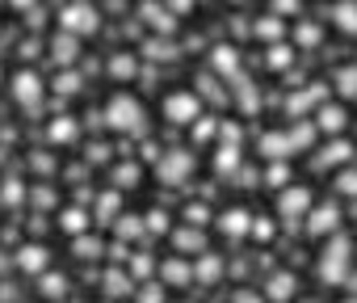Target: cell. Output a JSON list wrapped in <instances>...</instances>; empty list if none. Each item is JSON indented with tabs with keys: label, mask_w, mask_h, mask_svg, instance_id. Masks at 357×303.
<instances>
[{
	"label": "cell",
	"mask_w": 357,
	"mask_h": 303,
	"mask_svg": "<svg viewBox=\"0 0 357 303\" xmlns=\"http://www.w3.org/2000/svg\"><path fill=\"white\" fill-rule=\"evenodd\" d=\"M261 156H265V161H290V156H294L290 131H265V135H261Z\"/></svg>",
	"instance_id": "4fadbf2b"
},
{
	"label": "cell",
	"mask_w": 357,
	"mask_h": 303,
	"mask_svg": "<svg viewBox=\"0 0 357 303\" xmlns=\"http://www.w3.org/2000/svg\"><path fill=\"white\" fill-rule=\"evenodd\" d=\"M344 122H349L344 105H319V110H315V126H319L324 135H340V131H344Z\"/></svg>",
	"instance_id": "ac0fdd59"
},
{
	"label": "cell",
	"mask_w": 357,
	"mask_h": 303,
	"mask_svg": "<svg viewBox=\"0 0 357 303\" xmlns=\"http://www.w3.org/2000/svg\"><path fill=\"white\" fill-rule=\"evenodd\" d=\"M282 30H286V26H282V17H278V13H273V17H261V22L252 26V34H257V38H265V43L282 38Z\"/></svg>",
	"instance_id": "4dcf8cb0"
},
{
	"label": "cell",
	"mask_w": 357,
	"mask_h": 303,
	"mask_svg": "<svg viewBox=\"0 0 357 303\" xmlns=\"http://www.w3.org/2000/svg\"><path fill=\"white\" fill-rule=\"evenodd\" d=\"M319 101H324V89L315 84V89H298V93H290V101H286V110H290L294 118H303V114H307L311 105H319Z\"/></svg>",
	"instance_id": "603a6c76"
},
{
	"label": "cell",
	"mask_w": 357,
	"mask_h": 303,
	"mask_svg": "<svg viewBox=\"0 0 357 303\" xmlns=\"http://www.w3.org/2000/svg\"><path fill=\"white\" fill-rule=\"evenodd\" d=\"M353 244L336 232V236H328V244H324V257H319V278L324 282H344L349 278V261H353V253H349Z\"/></svg>",
	"instance_id": "3957f363"
},
{
	"label": "cell",
	"mask_w": 357,
	"mask_h": 303,
	"mask_svg": "<svg viewBox=\"0 0 357 303\" xmlns=\"http://www.w3.org/2000/svg\"><path fill=\"white\" fill-rule=\"evenodd\" d=\"M13 97H17V105H38L43 101V80H38V72H17L13 76Z\"/></svg>",
	"instance_id": "5bb4252c"
},
{
	"label": "cell",
	"mask_w": 357,
	"mask_h": 303,
	"mask_svg": "<svg viewBox=\"0 0 357 303\" xmlns=\"http://www.w3.org/2000/svg\"><path fill=\"white\" fill-rule=\"evenodd\" d=\"M336 194L357 198V169H340V173H336Z\"/></svg>",
	"instance_id": "8d00e7d4"
},
{
	"label": "cell",
	"mask_w": 357,
	"mask_h": 303,
	"mask_svg": "<svg viewBox=\"0 0 357 303\" xmlns=\"http://www.w3.org/2000/svg\"><path fill=\"white\" fill-rule=\"evenodd\" d=\"M215 131H219V122H215V118H211V114H202V118H198V122H194V139H211V135H215Z\"/></svg>",
	"instance_id": "ee69618b"
},
{
	"label": "cell",
	"mask_w": 357,
	"mask_h": 303,
	"mask_svg": "<svg viewBox=\"0 0 357 303\" xmlns=\"http://www.w3.org/2000/svg\"><path fill=\"white\" fill-rule=\"evenodd\" d=\"M340 207L336 202H324V207H311V215H307V232L311 236H336L340 232Z\"/></svg>",
	"instance_id": "52a82bcc"
},
{
	"label": "cell",
	"mask_w": 357,
	"mask_h": 303,
	"mask_svg": "<svg viewBox=\"0 0 357 303\" xmlns=\"http://www.w3.org/2000/svg\"><path fill=\"white\" fill-rule=\"evenodd\" d=\"M223 257L219 253H202V257H194V282L198 286H215L219 278H223Z\"/></svg>",
	"instance_id": "9a60e30c"
},
{
	"label": "cell",
	"mask_w": 357,
	"mask_h": 303,
	"mask_svg": "<svg viewBox=\"0 0 357 303\" xmlns=\"http://www.w3.org/2000/svg\"><path fill=\"white\" fill-rule=\"evenodd\" d=\"M332 26L340 34H357V0H340V5L332 9Z\"/></svg>",
	"instance_id": "cb8c5ba5"
},
{
	"label": "cell",
	"mask_w": 357,
	"mask_h": 303,
	"mask_svg": "<svg viewBox=\"0 0 357 303\" xmlns=\"http://www.w3.org/2000/svg\"><path fill=\"white\" fill-rule=\"evenodd\" d=\"M139 303H164V282L155 278V282H143L139 286Z\"/></svg>",
	"instance_id": "ab89813d"
},
{
	"label": "cell",
	"mask_w": 357,
	"mask_h": 303,
	"mask_svg": "<svg viewBox=\"0 0 357 303\" xmlns=\"http://www.w3.org/2000/svg\"><path fill=\"white\" fill-rule=\"evenodd\" d=\"M194 169H198V161H194L190 147H172V152H164V156L155 161V177H160V186H168V190H181V186L194 177Z\"/></svg>",
	"instance_id": "7a4b0ae2"
},
{
	"label": "cell",
	"mask_w": 357,
	"mask_h": 303,
	"mask_svg": "<svg viewBox=\"0 0 357 303\" xmlns=\"http://www.w3.org/2000/svg\"><path fill=\"white\" fill-rule=\"evenodd\" d=\"M55 93H63V97L80 93V76H76V72H59V76H55Z\"/></svg>",
	"instance_id": "f35d334b"
},
{
	"label": "cell",
	"mask_w": 357,
	"mask_h": 303,
	"mask_svg": "<svg viewBox=\"0 0 357 303\" xmlns=\"http://www.w3.org/2000/svg\"><path fill=\"white\" fill-rule=\"evenodd\" d=\"M231 303H269V299H265V290H248V286H240V290L231 295Z\"/></svg>",
	"instance_id": "bcb514c9"
},
{
	"label": "cell",
	"mask_w": 357,
	"mask_h": 303,
	"mask_svg": "<svg viewBox=\"0 0 357 303\" xmlns=\"http://www.w3.org/2000/svg\"><path fill=\"white\" fill-rule=\"evenodd\" d=\"M211 68H215L219 76H231V80H236V72H240V51H236V47H215Z\"/></svg>",
	"instance_id": "7402d4cb"
},
{
	"label": "cell",
	"mask_w": 357,
	"mask_h": 303,
	"mask_svg": "<svg viewBox=\"0 0 357 303\" xmlns=\"http://www.w3.org/2000/svg\"><path fill=\"white\" fill-rule=\"evenodd\" d=\"M139 13H143V22H147L151 30H160V34H172V30H176V22H172V13H168L164 5H151V0H147V5H143Z\"/></svg>",
	"instance_id": "44dd1931"
},
{
	"label": "cell",
	"mask_w": 357,
	"mask_h": 303,
	"mask_svg": "<svg viewBox=\"0 0 357 303\" xmlns=\"http://www.w3.org/2000/svg\"><path fill=\"white\" fill-rule=\"evenodd\" d=\"M311 207H315V198H311L307 186H286L282 198H278V219H282L286 228H298V223H307Z\"/></svg>",
	"instance_id": "5b68a950"
},
{
	"label": "cell",
	"mask_w": 357,
	"mask_h": 303,
	"mask_svg": "<svg viewBox=\"0 0 357 303\" xmlns=\"http://www.w3.org/2000/svg\"><path fill=\"white\" fill-rule=\"evenodd\" d=\"M315 122H294V131H290V143H294V152H307L311 147V139H315Z\"/></svg>",
	"instance_id": "d6a6232c"
},
{
	"label": "cell",
	"mask_w": 357,
	"mask_h": 303,
	"mask_svg": "<svg viewBox=\"0 0 357 303\" xmlns=\"http://www.w3.org/2000/svg\"><path fill=\"white\" fill-rule=\"evenodd\" d=\"M109 72H114L118 80H130V76H135V59H130V55H114V59H109Z\"/></svg>",
	"instance_id": "74e56055"
},
{
	"label": "cell",
	"mask_w": 357,
	"mask_h": 303,
	"mask_svg": "<svg viewBox=\"0 0 357 303\" xmlns=\"http://www.w3.org/2000/svg\"><path fill=\"white\" fill-rule=\"evenodd\" d=\"M47 47H51V59H55L59 68L76 64V55H80V38H76V34H68V30H59V34H55Z\"/></svg>",
	"instance_id": "2e32d148"
},
{
	"label": "cell",
	"mask_w": 357,
	"mask_h": 303,
	"mask_svg": "<svg viewBox=\"0 0 357 303\" xmlns=\"http://www.w3.org/2000/svg\"><path fill=\"white\" fill-rule=\"evenodd\" d=\"M160 282H164V286H198V282H194V261H185L181 253L168 257V261L160 265Z\"/></svg>",
	"instance_id": "30bf717a"
},
{
	"label": "cell",
	"mask_w": 357,
	"mask_h": 303,
	"mask_svg": "<svg viewBox=\"0 0 357 303\" xmlns=\"http://www.w3.org/2000/svg\"><path fill=\"white\" fill-rule=\"evenodd\" d=\"M105 126L109 131H118V135H143L147 131V118H143V105H139V97H130V93H114L109 101H105Z\"/></svg>",
	"instance_id": "6da1fadb"
},
{
	"label": "cell",
	"mask_w": 357,
	"mask_h": 303,
	"mask_svg": "<svg viewBox=\"0 0 357 303\" xmlns=\"http://www.w3.org/2000/svg\"><path fill=\"white\" fill-rule=\"evenodd\" d=\"M290 55H294L290 47H273V51H269V68H286V64H290Z\"/></svg>",
	"instance_id": "7dc6e473"
},
{
	"label": "cell",
	"mask_w": 357,
	"mask_h": 303,
	"mask_svg": "<svg viewBox=\"0 0 357 303\" xmlns=\"http://www.w3.org/2000/svg\"><path fill=\"white\" fill-rule=\"evenodd\" d=\"M84 161H89V165H105V161H109V143H89Z\"/></svg>",
	"instance_id": "7bdbcfd3"
},
{
	"label": "cell",
	"mask_w": 357,
	"mask_h": 303,
	"mask_svg": "<svg viewBox=\"0 0 357 303\" xmlns=\"http://www.w3.org/2000/svg\"><path fill=\"white\" fill-rule=\"evenodd\" d=\"M349 161H353V143H349V139H332V143H324V147H319L315 169H319V173H328V169H340V165H349Z\"/></svg>",
	"instance_id": "9c48e42d"
},
{
	"label": "cell",
	"mask_w": 357,
	"mask_h": 303,
	"mask_svg": "<svg viewBox=\"0 0 357 303\" xmlns=\"http://www.w3.org/2000/svg\"><path fill=\"white\" fill-rule=\"evenodd\" d=\"M143 219H147V232H160V236L172 228V223H168V211H160V207H155V211H147Z\"/></svg>",
	"instance_id": "60d3db41"
},
{
	"label": "cell",
	"mask_w": 357,
	"mask_h": 303,
	"mask_svg": "<svg viewBox=\"0 0 357 303\" xmlns=\"http://www.w3.org/2000/svg\"><path fill=\"white\" fill-rule=\"evenodd\" d=\"M97 26H101V13H97L93 5H68V9L59 13V30H68V34H76V38L97 34Z\"/></svg>",
	"instance_id": "8992f818"
},
{
	"label": "cell",
	"mask_w": 357,
	"mask_h": 303,
	"mask_svg": "<svg viewBox=\"0 0 357 303\" xmlns=\"http://www.w3.org/2000/svg\"><path fill=\"white\" fill-rule=\"evenodd\" d=\"M231 5H248V0H231Z\"/></svg>",
	"instance_id": "11a10c76"
},
{
	"label": "cell",
	"mask_w": 357,
	"mask_h": 303,
	"mask_svg": "<svg viewBox=\"0 0 357 303\" xmlns=\"http://www.w3.org/2000/svg\"><path fill=\"white\" fill-rule=\"evenodd\" d=\"M13 9H34V0H13Z\"/></svg>",
	"instance_id": "f5cc1de1"
},
{
	"label": "cell",
	"mask_w": 357,
	"mask_h": 303,
	"mask_svg": "<svg viewBox=\"0 0 357 303\" xmlns=\"http://www.w3.org/2000/svg\"><path fill=\"white\" fill-rule=\"evenodd\" d=\"M0 198H5V202H17V198H22V186H17V182H9V190L0 194Z\"/></svg>",
	"instance_id": "f907efd6"
},
{
	"label": "cell",
	"mask_w": 357,
	"mask_h": 303,
	"mask_svg": "<svg viewBox=\"0 0 357 303\" xmlns=\"http://www.w3.org/2000/svg\"><path fill=\"white\" fill-rule=\"evenodd\" d=\"M147 232V219L143 215H118V223H114V236L118 240H139Z\"/></svg>",
	"instance_id": "484cf974"
},
{
	"label": "cell",
	"mask_w": 357,
	"mask_h": 303,
	"mask_svg": "<svg viewBox=\"0 0 357 303\" xmlns=\"http://www.w3.org/2000/svg\"><path fill=\"white\" fill-rule=\"evenodd\" d=\"M126 265H130V269H135V274H147V269H151V257H130V261H126Z\"/></svg>",
	"instance_id": "681fc988"
},
{
	"label": "cell",
	"mask_w": 357,
	"mask_h": 303,
	"mask_svg": "<svg viewBox=\"0 0 357 303\" xmlns=\"http://www.w3.org/2000/svg\"><path fill=\"white\" fill-rule=\"evenodd\" d=\"M332 84H336V93H340V97H357V64L336 68V72H332Z\"/></svg>",
	"instance_id": "f546056e"
},
{
	"label": "cell",
	"mask_w": 357,
	"mask_h": 303,
	"mask_svg": "<svg viewBox=\"0 0 357 303\" xmlns=\"http://www.w3.org/2000/svg\"><path fill=\"white\" fill-rule=\"evenodd\" d=\"M206 215H211V211H206L202 202H190V207H185V223H194V228H206Z\"/></svg>",
	"instance_id": "f6af8a7d"
},
{
	"label": "cell",
	"mask_w": 357,
	"mask_h": 303,
	"mask_svg": "<svg viewBox=\"0 0 357 303\" xmlns=\"http://www.w3.org/2000/svg\"><path fill=\"white\" fill-rule=\"evenodd\" d=\"M164 118H168L172 126H194V122L202 118V97H198L194 89L168 93V97H164Z\"/></svg>",
	"instance_id": "277c9868"
},
{
	"label": "cell",
	"mask_w": 357,
	"mask_h": 303,
	"mask_svg": "<svg viewBox=\"0 0 357 303\" xmlns=\"http://www.w3.org/2000/svg\"><path fill=\"white\" fill-rule=\"evenodd\" d=\"M219 232H223L227 240H244V236H252V215H248L244 207H227V211L219 215Z\"/></svg>",
	"instance_id": "7c38bea8"
},
{
	"label": "cell",
	"mask_w": 357,
	"mask_h": 303,
	"mask_svg": "<svg viewBox=\"0 0 357 303\" xmlns=\"http://www.w3.org/2000/svg\"><path fill=\"white\" fill-rule=\"evenodd\" d=\"M139 182H143V165L139 161H126V165L114 169V190H135Z\"/></svg>",
	"instance_id": "d4e9b609"
},
{
	"label": "cell",
	"mask_w": 357,
	"mask_h": 303,
	"mask_svg": "<svg viewBox=\"0 0 357 303\" xmlns=\"http://www.w3.org/2000/svg\"><path fill=\"white\" fill-rule=\"evenodd\" d=\"M172 249L181 253V257H202V253H206V232L194 228V223L176 228V232H172Z\"/></svg>",
	"instance_id": "8fae6325"
},
{
	"label": "cell",
	"mask_w": 357,
	"mask_h": 303,
	"mask_svg": "<svg viewBox=\"0 0 357 303\" xmlns=\"http://www.w3.org/2000/svg\"><path fill=\"white\" fill-rule=\"evenodd\" d=\"M38 290H43V299H59V295H68V278L63 274H43Z\"/></svg>",
	"instance_id": "836d02e7"
},
{
	"label": "cell",
	"mask_w": 357,
	"mask_h": 303,
	"mask_svg": "<svg viewBox=\"0 0 357 303\" xmlns=\"http://www.w3.org/2000/svg\"><path fill=\"white\" fill-rule=\"evenodd\" d=\"M290 9L298 13V0H278V13H290Z\"/></svg>",
	"instance_id": "816d5d0a"
},
{
	"label": "cell",
	"mask_w": 357,
	"mask_h": 303,
	"mask_svg": "<svg viewBox=\"0 0 357 303\" xmlns=\"http://www.w3.org/2000/svg\"><path fill=\"white\" fill-rule=\"evenodd\" d=\"M261 290H265V299H269V303H290V299L298 295V278H294L290 269H278V274H269V278H265V286H261Z\"/></svg>",
	"instance_id": "ba28073f"
},
{
	"label": "cell",
	"mask_w": 357,
	"mask_h": 303,
	"mask_svg": "<svg viewBox=\"0 0 357 303\" xmlns=\"http://www.w3.org/2000/svg\"><path fill=\"white\" fill-rule=\"evenodd\" d=\"M101 282H105V295H114V299H122V295H135V278H130L126 269H109Z\"/></svg>",
	"instance_id": "4316f807"
},
{
	"label": "cell",
	"mask_w": 357,
	"mask_h": 303,
	"mask_svg": "<svg viewBox=\"0 0 357 303\" xmlns=\"http://www.w3.org/2000/svg\"><path fill=\"white\" fill-rule=\"evenodd\" d=\"M76 135H80L76 118H63V114H59V118H55V122L47 126V139H51V143H72Z\"/></svg>",
	"instance_id": "83f0119b"
},
{
	"label": "cell",
	"mask_w": 357,
	"mask_h": 303,
	"mask_svg": "<svg viewBox=\"0 0 357 303\" xmlns=\"http://www.w3.org/2000/svg\"><path fill=\"white\" fill-rule=\"evenodd\" d=\"M265 186H273V190H286V186H290V169H286V161H273V169L265 173Z\"/></svg>",
	"instance_id": "e575fe53"
},
{
	"label": "cell",
	"mask_w": 357,
	"mask_h": 303,
	"mask_svg": "<svg viewBox=\"0 0 357 303\" xmlns=\"http://www.w3.org/2000/svg\"><path fill=\"white\" fill-rule=\"evenodd\" d=\"M252 236H257V240H269V236H273V223H269L265 215H257V219H252Z\"/></svg>",
	"instance_id": "c3c4849f"
},
{
	"label": "cell",
	"mask_w": 357,
	"mask_h": 303,
	"mask_svg": "<svg viewBox=\"0 0 357 303\" xmlns=\"http://www.w3.org/2000/svg\"><path fill=\"white\" fill-rule=\"evenodd\" d=\"M9 265H17V261H9V257H0V274H5V269H9Z\"/></svg>",
	"instance_id": "db71d44e"
},
{
	"label": "cell",
	"mask_w": 357,
	"mask_h": 303,
	"mask_svg": "<svg viewBox=\"0 0 357 303\" xmlns=\"http://www.w3.org/2000/svg\"><path fill=\"white\" fill-rule=\"evenodd\" d=\"M143 55H147V59H176V47H172L168 38H147V43H143Z\"/></svg>",
	"instance_id": "1f68e13d"
},
{
	"label": "cell",
	"mask_w": 357,
	"mask_h": 303,
	"mask_svg": "<svg viewBox=\"0 0 357 303\" xmlns=\"http://www.w3.org/2000/svg\"><path fill=\"white\" fill-rule=\"evenodd\" d=\"M72 253H76L80 261H93V257H101V253H105V244H101L97 236H89V232H84V236H72Z\"/></svg>",
	"instance_id": "f1b7e54d"
},
{
	"label": "cell",
	"mask_w": 357,
	"mask_h": 303,
	"mask_svg": "<svg viewBox=\"0 0 357 303\" xmlns=\"http://www.w3.org/2000/svg\"><path fill=\"white\" fill-rule=\"evenodd\" d=\"M13 261H17V269H26V274H47V265H51V253H47L43 244H22Z\"/></svg>",
	"instance_id": "e0dca14e"
},
{
	"label": "cell",
	"mask_w": 357,
	"mask_h": 303,
	"mask_svg": "<svg viewBox=\"0 0 357 303\" xmlns=\"http://www.w3.org/2000/svg\"><path fill=\"white\" fill-rule=\"evenodd\" d=\"M294 38H298L303 47H315V43H319V26H315V22H303V26L294 30Z\"/></svg>",
	"instance_id": "b9f144b4"
},
{
	"label": "cell",
	"mask_w": 357,
	"mask_h": 303,
	"mask_svg": "<svg viewBox=\"0 0 357 303\" xmlns=\"http://www.w3.org/2000/svg\"><path fill=\"white\" fill-rule=\"evenodd\" d=\"M349 303H357V299H349Z\"/></svg>",
	"instance_id": "9f6ffc18"
},
{
	"label": "cell",
	"mask_w": 357,
	"mask_h": 303,
	"mask_svg": "<svg viewBox=\"0 0 357 303\" xmlns=\"http://www.w3.org/2000/svg\"><path fill=\"white\" fill-rule=\"evenodd\" d=\"M97 215H101L97 223H118V190H114V194H105V198L97 202Z\"/></svg>",
	"instance_id": "d590c367"
},
{
	"label": "cell",
	"mask_w": 357,
	"mask_h": 303,
	"mask_svg": "<svg viewBox=\"0 0 357 303\" xmlns=\"http://www.w3.org/2000/svg\"><path fill=\"white\" fill-rule=\"evenodd\" d=\"M240 161H244V156H240V143H223L219 156H215V173H219V177H236V173H240Z\"/></svg>",
	"instance_id": "ffe728a7"
},
{
	"label": "cell",
	"mask_w": 357,
	"mask_h": 303,
	"mask_svg": "<svg viewBox=\"0 0 357 303\" xmlns=\"http://www.w3.org/2000/svg\"><path fill=\"white\" fill-rule=\"evenodd\" d=\"M89 223H93V215L80 211V207H63V211H59V232H68V236H84Z\"/></svg>",
	"instance_id": "d6986e66"
}]
</instances>
